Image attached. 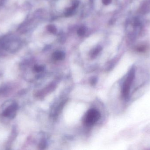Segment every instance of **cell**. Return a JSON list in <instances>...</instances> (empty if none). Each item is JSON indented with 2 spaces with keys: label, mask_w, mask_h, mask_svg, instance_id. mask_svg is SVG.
<instances>
[{
  "label": "cell",
  "mask_w": 150,
  "mask_h": 150,
  "mask_svg": "<svg viewBox=\"0 0 150 150\" xmlns=\"http://www.w3.org/2000/svg\"><path fill=\"white\" fill-rule=\"evenodd\" d=\"M148 75L147 73L140 71L138 68L134 65L126 74L121 86V96L126 101H128L133 93L147 82Z\"/></svg>",
  "instance_id": "1"
},
{
  "label": "cell",
  "mask_w": 150,
  "mask_h": 150,
  "mask_svg": "<svg viewBox=\"0 0 150 150\" xmlns=\"http://www.w3.org/2000/svg\"><path fill=\"white\" fill-rule=\"evenodd\" d=\"M100 113L96 109H91L86 114L83 118V123L87 127L93 126L100 119Z\"/></svg>",
  "instance_id": "2"
},
{
  "label": "cell",
  "mask_w": 150,
  "mask_h": 150,
  "mask_svg": "<svg viewBox=\"0 0 150 150\" xmlns=\"http://www.w3.org/2000/svg\"><path fill=\"white\" fill-rule=\"evenodd\" d=\"M18 106L16 103H13L8 107L2 113V115L4 117L12 119L15 118Z\"/></svg>",
  "instance_id": "3"
},
{
  "label": "cell",
  "mask_w": 150,
  "mask_h": 150,
  "mask_svg": "<svg viewBox=\"0 0 150 150\" xmlns=\"http://www.w3.org/2000/svg\"><path fill=\"white\" fill-rule=\"evenodd\" d=\"M65 53L61 51H57L53 54V58L56 60H61L65 58Z\"/></svg>",
  "instance_id": "4"
},
{
  "label": "cell",
  "mask_w": 150,
  "mask_h": 150,
  "mask_svg": "<svg viewBox=\"0 0 150 150\" xmlns=\"http://www.w3.org/2000/svg\"><path fill=\"white\" fill-rule=\"evenodd\" d=\"M101 50V47H98L96 48L93 52H92L91 54L92 58H94L96 57L98 54L99 52Z\"/></svg>",
  "instance_id": "5"
},
{
  "label": "cell",
  "mask_w": 150,
  "mask_h": 150,
  "mask_svg": "<svg viewBox=\"0 0 150 150\" xmlns=\"http://www.w3.org/2000/svg\"><path fill=\"white\" fill-rule=\"evenodd\" d=\"M47 29L50 32L52 33H55L57 31L56 27L52 25L48 26H47Z\"/></svg>",
  "instance_id": "6"
},
{
  "label": "cell",
  "mask_w": 150,
  "mask_h": 150,
  "mask_svg": "<svg viewBox=\"0 0 150 150\" xmlns=\"http://www.w3.org/2000/svg\"><path fill=\"white\" fill-rule=\"evenodd\" d=\"M34 70H35L36 72H38V73L42 72V71L44 70V67L42 66L36 65V66H34Z\"/></svg>",
  "instance_id": "7"
},
{
  "label": "cell",
  "mask_w": 150,
  "mask_h": 150,
  "mask_svg": "<svg viewBox=\"0 0 150 150\" xmlns=\"http://www.w3.org/2000/svg\"><path fill=\"white\" fill-rule=\"evenodd\" d=\"M86 33L85 28L84 27H82L79 29L77 31V33L79 36H82L84 35Z\"/></svg>",
  "instance_id": "8"
},
{
  "label": "cell",
  "mask_w": 150,
  "mask_h": 150,
  "mask_svg": "<svg viewBox=\"0 0 150 150\" xmlns=\"http://www.w3.org/2000/svg\"><path fill=\"white\" fill-rule=\"evenodd\" d=\"M112 0H102V3L105 5H108L109 4L111 3Z\"/></svg>",
  "instance_id": "9"
},
{
  "label": "cell",
  "mask_w": 150,
  "mask_h": 150,
  "mask_svg": "<svg viewBox=\"0 0 150 150\" xmlns=\"http://www.w3.org/2000/svg\"><path fill=\"white\" fill-rule=\"evenodd\" d=\"M91 83H96V80H95V79H92V80Z\"/></svg>",
  "instance_id": "10"
}]
</instances>
